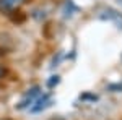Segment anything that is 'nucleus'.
I'll use <instances>...</instances> for the list:
<instances>
[{
    "label": "nucleus",
    "instance_id": "7ed1b4c3",
    "mask_svg": "<svg viewBox=\"0 0 122 120\" xmlns=\"http://www.w3.org/2000/svg\"><path fill=\"white\" fill-rule=\"evenodd\" d=\"M51 99H52V97H51V94H44L42 97H39V99H38L36 106H33V107H31V112H34V114H36V112L44 110L46 107L51 106Z\"/></svg>",
    "mask_w": 122,
    "mask_h": 120
},
{
    "label": "nucleus",
    "instance_id": "0eeeda50",
    "mask_svg": "<svg viewBox=\"0 0 122 120\" xmlns=\"http://www.w3.org/2000/svg\"><path fill=\"white\" fill-rule=\"evenodd\" d=\"M109 89H122V84H116V86H109Z\"/></svg>",
    "mask_w": 122,
    "mask_h": 120
},
{
    "label": "nucleus",
    "instance_id": "6e6552de",
    "mask_svg": "<svg viewBox=\"0 0 122 120\" xmlns=\"http://www.w3.org/2000/svg\"><path fill=\"white\" fill-rule=\"evenodd\" d=\"M3 75H5V68H3V67H0V78H2Z\"/></svg>",
    "mask_w": 122,
    "mask_h": 120
},
{
    "label": "nucleus",
    "instance_id": "f03ea898",
    "mask_svg": "<svg viewBox=\"0 0 122 120\" xmlns=\"http://www.w3.org/2000/svg\"><path fill=\"white\" fill-rule=\"evenodd\" d=\"M101 18L109 19V21H116V24H117L119 28H122V15L119 11H116V10H112V8L104 10L103 13H101Z\"/></svg>",
    "mask_w": 122,
    "mask_h": 120
},
{
    "label": "nucleus",
    "instance_id": "39448f33",
    "mask_svg": "<svg viewBox=\"0 0 122 120\" xmlns=\"http://www.w3.org/2000/svg\"><path fill=\"white\" fill-rule=\"evenodd\" d=\"M59 81H60V78H59L57 75H56V76H51V80L47 81V86H49V88H54V86H56Z\"/></svg>",
    "mask_w": 122,
    "mask_h": 120
},
{
    "label": "nucleus",
    "instance_id": "423d86ee",
    "mask_svg": "<svg viewBox=\"0 0 122 120\" xmlns=\"http://www.w3.org/2000/svg\"><path fill=\"white\" fill-rule=\"evenodd\" d=\"M81 99H91V101H96L98 97H96V96H90V94H85V96H81Z\"/></svg>",
    "mask_w": 122,
    "mask_h": 120
},
{
    "label": "nucleus",
    "instance_id": "20e7f679",
    "mask_svg": "<svg viewBox=\"0 0 122 120\" xmlns=\"http://www.w3.org/2000/svg\"><path fill=\"white\" fill-rule=\"evenodd\" d=\"M25 0H0V10H13Z\"/></svg>",
    "mask_w": 122,
    "mask_h": 120
},
{
    "label": "nucleus",
    "instance_id": "f257e3e1",
    "mask_svg": "<svg viewBox=\"0 0 122 120\" xmlns=\"http://www.w3.org/2000/svg\"><path fill=\"white\" fill-rule=\"evenodd\" d=\"M38 96H39V86H33V88H31V89H28V92L23 96V99L20 101V104L16 106V107H18L20 110H21V109L29 107V106L34 102V99H36Z\"/></svg>",
    "mask_w": 122,
    "mask_h": 120
}]
</instances>
